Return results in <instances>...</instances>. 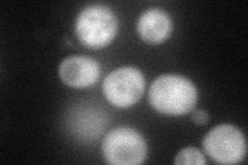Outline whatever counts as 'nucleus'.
<instances>
[{
	"label": "nucleus",
	"mask_w": 248,
	"mask_h": 165,
	"mask_svg": "<svg viewBox=\"0 0 248 165\" xmlns=\"http://www.w3.org/2000/svg\"><path fill=\"white\" fill-rule=\"evenodd\" d=\"M103 154L108 163L138 165L144 162L147 146L143 136L129 127L111 130L103 141Z\"/></svg>",
	"instance_id": "obj_3"
},
{
	"label": "nucleus",
	"mask_w": 248,
	"mask_h": 165,
	"mask_svg": "<svg viewBox=\"0 0 248 165\" xmlns=\"http://www.w3.org/2000/svg\"><path fill=\"white\" fill-rule=\"evenodd\" d=\"M59 75L71 87H89L98 80L100 65L97 61L87 56H71L61 62Z\"/></svg>",
	"instance_id": "obj_6"
},
{
	"label": "nucleus",
	"mask_w": 248,
	"mask_h": 165,
	"mask_svg": "<svg viewBox=\"0 0 248 165\" xmlns=\"http://www.w3.org/2000/svg\"><path fill=\"white\" fill-rule=\"evenodd\" d=\"M203 146L206 153L217 163L236 164L246 154L243 133L234 125H218L207 133Z\"/></svg>",
	"instance_id": "obj_4"
},
{
	"label": "nucleus",
	"mask_w": 248,
	"mask_h": 165,
	"mask_svg": "<svg viewBox=\"0 0 248 165\" xmlns=\"http://www.w3.org/2000/svg\"><path fill=\"white\" fill-rule=\"evenodd\" d=\"M175 164H206V159L197 148H185L177 154Z\"/></svg>",
	"instance_id": "obj_8"
},
{
	"label": "nucleus",
	"mask_w": 248,
	"mask_h": 165,
	"mask_svg": "<svg viewBox=\"0 0 248 165\" xmlns=\"http://www.w3.org/2000/svg\"><path fill=\"white\" fill-rule=\"evenodd\" d=\"M118 21L111 9L103 4H91L78 15L76 33L82 45L100 49L110 44L117 34Z\"/></svg>",
	"instance_id": "obj_2"
},
{
	"label": "nucleus",
	"mask_w": 248,
	"mask_h": 165,
	"mask_svg": "<svg viewBox=\"0 0 248 165\" xmlns=\"http://www.w3.org/2000/svg\"><path fill=\"white\" fill-rule=\"evenodd\" d=\"M191 119L198 125H205L209 120V116L205 111L199 109V111H195L192 113Z\"/></svg>",
	"instance_id": "obj_9"
},
{
	"label": "nucleus",
	"mask_w": 248,
	"mask_h": 165,
	"mask_svg": "<svg viewBox=\"0 0 248 165\" xmlns=\"http://www.w3.org/2000/svg\"><path fill=\"white\" fill-rule=\"evenodd\" d=\"M198 91L188 78L176 75L157 77L149 89V101L157 112L180 116L192 111L197 105Z\"/></svg>",
	"instance_id": "obj_1"
},
{
	"label": "nucleus",
	"mask_w": 248,
	"mask_h": 165,
	"mask_svg": "<svg viewBox=\"0 0 248 165\" xmlns=\"http://www.w3.org/2000/svg\"><path fill=\"white\" fill-rule=\"evenodd\" d=\"M145 78L139 69L130 66L114 70L105 78L103 91L106 98L117 107H128L141 99Z\"/></svg>",
	"instance_id": "obj_5"
},
{
	"label": "nucleus",
	"mask_w": 248,
	"mask_h": 165,
	"mask_svg": "<svg viewBox=\"0 0 248 165\" xmlns=\"http://www.w3.org/2000/svg\"><path fill=\"white\" fill-rule=\"evenodd\" d=\"M170 15L160 9L145 11L138 20V33L144 42L157 45L164 43L172 32Z\"/></svg>",
	"instance_id": "obj_7"
}]
</instances>
